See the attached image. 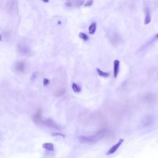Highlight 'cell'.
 I'll list each match as a JSON object with an SVG mask.
<instances>
[{
  "label": "cell",
  "mask_w": 158,
  "mask_h": 158,
  "mask_svg": "<svg viewBox=\"0 0 158 158\" xmlns=\"http://www.w3.org/2000/svg\"><path fill=\"white\" fill-rule=\"evenodd\" d=\"M97 30V23L93 22L88 27V33L90 35H93Z\"/></svg>",
  "instance_id": "30bf717a"
},
{
  "label": "cell",
  "mask_w": 158,
  "mask_h": 158,
  "mask_svg": "<svg viewBox=\"0 0 158 158\" xmlns=\"http://www.w3.org/2000/svg\"><path fill=\"white\" fill-rule=\"evenodd\" d=\"M84 3V1H69L66 3V5L67 7H79Z\"/></svg>",
  "instance_id": "5b68a950"
},
{
  "label": "cell",
  "mask_w": 158,
  "mask_h": 158,
  "mask_svg": "<svg viewBox=\"0 0 158 158\" xmlns=\"http://www.w3.org/2000/svg\"><path fill=\"white\" fill-rule=\"evenodd\" d=\"M43 123L49 128H51V129H55V130H59L60 129L58 125L56 124L51 119H48L45 120V121H44Z\"/></svg>",
  "instance_id": "277c9868"
},
{
  "label": "cell",
  "mask_w": 158,
  "mask_h": 158,
  "mask_svg": "<svg viewBox=\"0 0 158 158\" xmlns=\"http://www.w3.org/2000/svg\"><path fill=\"white\" fill-rule=\"evenodd\" d=\"M79 37L82 40H84L85 41H87L88 40V36H87V35H86L83 32H80L79 34Z\"/></svg>",
  "instance_id": "5bb4252c"
},
{
  "label": "cell",
  "mask_w": 158,
  "mask_h": 158,
  "mask_svg": "<svg viewBox=\"0 0 158 158\" xmlns=\"http://www.w3.org/2000/svg\"><path fill=\"white\" fill-rule=\"evenodd\" d=\"M97 72L98 74V75L101 77H107L109 76V73L106 72H104L103 71L101 70L99 68H97Z\"/></svg>",
  "instance_id": "7c38bea8"
},
{
  "label": "cell",
  "mask_w": 158,
  "mask_h": 158,
  "mask_svg": "<svg viewBox=\"0 0 158 158\" xmlns=\"http://www.w3.org/2000/svg\"><path fill=\"white\" fill-rule=\"evenodd\" d=\"M18 50L22 55L29 56L30 54V48L26 45H24V44H19L18 45Z\"/></svg>",
  "instance_id": "3957f363"
},
{
  "label": "cell",
  "mask_w": 158,
  "mask_h": 158,
  "mask_svg": "<svg viewBox=\"0 0 158 158\" xmlns=\"http://www.w3.org/2000/svg\"><path fill=\"white\" fill-rule=\"evenodd\" d=\"M72 90L73 91L75 92V93H80V87L78 86V85L77 84L75 83H73L72 85Z\"/></svg>",
  "instance_id": "4fadbf2b"
},
{
  "label": "cell",
  "mask_w": 158,
  "mask_h": 158,
  "mask_svg": "<svg viewBox=\"0 0 158 158\" xmlns=\"http://www.w3.org/2000/svg\"><path fill=\"white\" fill-rule=\"evenodd\" d=\"M49 80L48 79H44L43 80V85L45 86H46L49 84Z\"/></svg>",
  "instance_id": "2e32d148"
},
{
  "label": "cell",
  "mask_w": 158,
  "mask_h": 158,
  "mask_svg": "<svg viewBox=\"0 0 158 158\" xmlns=\"http://www.w3.org/2000/svg\"><path fill=\"white\" fill-rule=\"evenodd\" d=\"M144 14H145V18H144V24H149L151 22V16H150V12L149 9L148 8H144Z\"/></svg>",
  "instance_id": "ba28073f"
},
{
  "label": "cell",
  "mask_w": 158,
  "mask_h": 158,
  "mask_svg": "<svg viewBox=\"0 0 158 158\" xmlns=\"http://www.w3.org/2000/svg\"><path fill=\"white\" fill-rule=\"evenodd\" d=\"M120 61L119 60H115L114 61V77L117 78L119 71Z\"/></svg>",
  "instance_id": "52a82bcc"
},
{
  "label": "cell",
  "mask_w": 158,
  "mask_h": 158,
  "mask_svg": "<svg viewBox=\"0 0 158 158\" xmlns=\"http://www.w3.org/2000/svg\"><path fill=\"white\" fill-rule=\"evenodd\" d=\"M123 142H124L123 139H120L117 143H116L114 145H113V146L107 151V152L106 153V155H111L116 153L118 148L121 146V144L123 143Z\"/></svg>",
  "instance_id": "7a4b0ae2"
},
{
  "label": "cell",
  "mask_w": 158,
  "mask_h": 158,
  "mask_svg": "<svg viewBox=\"0 0 158 158\" xmlns=\"http://www.w3.org/2000/svg\"><path fill=\"white\" fill-rule=\"evenodd\" d=\"M33 119L36 122H39L41 121V114L40 110H39L36 112V114H35V115L33 116Z\"/></svg>",
  "instance_id": "8fae6325"
},
{
  "label": "cell",
  "mask_w": 158,
  "mask_h": 158,
  "mask_svg": "<svg viewBox=\"0 0 158 158\" xmlns=\"http://www.w3.org/2000/svg\"><path fill=\"white\" fill-rule=\"evenodd\" d=\"M155 38H156V39L158 40V34H157L156 35V36H155Z\"/></svg>",
  "instance_id": "e0dca14e"
},
{
  "label": "cell",
  "mask_w": 158,
  "mask_h": 158,
  "mask_svg": "<svg viewBox=\"0 0 158 158\" xmlns=\"http://www.w3.org/2000/svg\"><path fill=\"white\" fill-rule=\"evenodd\" d=\"M15 70L19 72H22L25 70V64L23 62H17L14 66Z\"/></svg>",
  "instance_id": "8992f818"
},
{
  "label": "cell",
  "mask_w": 158,
  "mask_h": 158,
  "mask_svg": "<svg viewBox=\"0 0 158 158\" xmlns=\"http://www.w3.org/2000/svg\"><path fill=\"white\" fill-rule=\"evenodd\" d=\"M42 147L44 149H45L49 151H54V144L51 143H43Z\"/></svg>",
  "instance_id": "9c48e42d"
},
{
  "label": "cell",
  "mask_w": 158,
  "mask_h": 158,
  "mask_svg": "<svg viewBox=\"0 0 158 158\" xmlns=\"http://www.w3.org/2000/svg\"><path fill=\"white\" fill-rule=\"evenodd\" d=\"M93 3V1H92V0H89V1H87L85 4V6H86V7H88V6H90L92 5V4Z\"/></svg>",
  "instance_id": "9a60e30c"
},
{
  "label": "cell",
  "mask_w": 158,
  "mask_h": 158,
  "mask_svg": "<svg viewBox=\"0 0 158 158\" xmlns=\"http://www.w3.org/2000/svg\"><path fill=\"white\" fill-rule=\"evenodd\" d=\"M105 131L102 130L98 132L97 134L90 135V136H81L80 137V140L82 143H94L101 140L104 136Z\"/></svg>",
  "instance_id": "6da1fadb"
}]
</instances>
